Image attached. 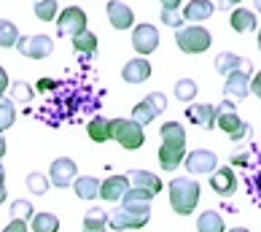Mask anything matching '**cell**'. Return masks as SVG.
Segmentation results:
<instances>
[{"instance_id": "obj_29", "label": "cell", "mask_w": 261, "mask_h": 232, "mask_svg": "<svg viewBox=\"0 0 261 232\" xmlns=\"http://www.w3.org/2000/svg\"><path fill=\"white\" fill-rule=\"evenodd\" d=\"M30 224H33V232H60V219H57L54 214H35L30 219Z\"/></svg>"}, {"instance_id": "obj_8", "label": "cell", "mask_w": 261, "mask_h": 232, "mask_svg": "<svg viewBox=\"0 0 261 232\" xmlns=\"http://www.w3.org/2000/svg\"><path fill=\"white\" fill-rule=\"evenodd\" d=\"M86 30V14L79 6L62 8V14L57 16V33L60 35H79Z\"/></svg>"}, {"instance_id": "obj_47", "label": "cell", "mask_w": 261, "mask_h": 232, "mask_svg": "<svg viewBox=\"0 0 261 232\" xmlns=\"http://www.w3.org/2000/svg\"><path fill=\"white\" fill-rule=\"evenodd\" d=\"M253 8H256V11H261V0H253Z\"/></svg>"}, {"instance_id": "obj_46", "label": "cell", "mask_w": 261, "mask_h": 232, "mask_svg": "<svg viewBox=\"0 0 261 232\" xmlns=\"http://www.w3.org/2000/svg\"><path fill=\"white\" fill-rule=\"evenodd\" d=\"M226 232H250V229H245V227H231V229H226Z\"/></svg>"}, {"instance_id": "obj_18", "label": "cell", "mask_w": 261, "mask_h": 232, "mask_svg": "<svg viewBox=\"0 0 261 232\" xmlns=\"http://www.w3.org/2000/svg\"><path fill=\"white\" fill-rule=\"evenodd\" d=\"M124 176L129 178V187H135V189H146V192H151V195H159V192L164 189V181L156 176V173H148V170H129V173H124Z\"/></svg>"}, {"instance_id": "obj_25", "label": "cell", "mask_w": 261, "mask_h": 232, "mask_svg": "<svg viewBox=\"0 0 261 232\" xmlns=\"http://www.w3.org/2000/svg\"><path fill=\"white\" fill-rule=\"evenodd\" d=\"M231 30L237 33H248V30H256V14L250 8H231Z\"/></svg>"}, {"instance_id": "obj_32", "label": "cell", "mask_w": 261, "mask_h": 232, "mask_svg": "<svg viewBox=\"0 0 261 232\" xmlns=\"http://www.w3.org/2000/svg\"><path fill=\"white\" fill-rule=\"evenodd\" d=\"M24 183H27V189H30L33 195H46L49 187H51V178H46L43 173H30Z\"/></svg>"}, {"instance_id": "obj_5", "label": "cell", "mask_w": 261, "mask_h": 232, "mask_svg": "<svg viewBox=\"0 0 261 232\" xmlns=\"http://www.w3.org/2000/svg\"><path fill=\"white\" fill-rule=\"evenodd\" d=\"M113 141H119V146L124 149H140L146 143V135H143V124H138L135 119H113Z\"/></svg>"}, {"instance_id": "obj_44", "label": "cell", "mask_w": 261, "mask_h": 232, "mask_svg": "<svg viewBox=\"0 0 261 232\" xmlns=\"http://www.w3.org/2000/svg\"><path fill=\"white\" fill-rule=\"evenodd\" d=\"M162 8H178L180 6V0H159Z\"/></svg>"}, {"instance_id": "obj_1", "label": "cell", "mask_w": 261, "mask_h": 232, "mask_svg": "<svg viewBox=\"0 0 261 232\" xmlns=\"http://www.w3.org/2000/svg\"><path fill=\"white\" fill-rule=\"evenodd\" d=\"M162 149H159V165L162 170L172 173L183 159H186V130L180 122H167L162 124Z\"/></svg>"}, {"instance_id": "obj_14", "label": "cell", "mask_w": 261, "mask_h": 232, "mask_svg": "<svg viewBox=\"0 0 261 232\" xmlns=\"http://www.w3.org/2000/svg\"><path fill=\"white\" fill-rule=\"evenodd\" d=\"M210 187L216 195L221 197H231L237 192V178H234V170L231 168H216L210 173Z\"/></svg>"}, {"instance_id": "obj_16", "label": "cell", "mask_w": 261, "mask_h": 232, "mask_svg": "<svg viewBox=\"0 0 261 232\" xmlns=\"http://www.w3.org/2000/svg\"><path fill=\"white\" fill-rule=\"evenodd\" d=\"M105 11H108V19L116 30H129L132 22H135V14L127 3H121V0H108V6H105Z\"/></svg>"}, {"instance_id": "obj_12", "label": "cell", "mask_w": 261, "mask_h": 232, "mask_svg": "<svg viewBox=\"0 0 261 232\" xmlns=\"http://www.w3.org/2000/svg\"><path fill=\"white\" fill-rule=\"evenodd\" d=\"M216 71L221 76H231V73H253V62L248 60V57H237L231 52H221L216 57Z\"/></svg>"}, {"instance_id": "obj_24", "label": "cell", "mask_w": 261, "mask_h": 232, "mask_svg": "<svg viewBox=\"0 0 261 232\" xmlns=\"http://www.w3.org/2000/svg\"><path fill=\"white\" fill-rule=\"evenodd\" d=\"M86 132L94 143H105L113 138V119H105V116H94V119L86 124Z\"/></svg>"}, {"instance_id": "obj_9", "label": "cell", "mask_w": 261, "mask_h": 232, "mask_svg": "<svg viewBox=\"0 0 261 232\" xmlns=\"http://www.w3.org/2000/svg\"><path fill=\"white\" fill-rule=\"evenodd\" d=\"M183 165H186L191 176H205V173H213L218 168V157L210 149H194L191 154H186Z\"/></svg>"}, {"instance_id": "obj_35", "label": "cell", "mask_w": 261, "mask_h": 232, "mask_svg": "<svg viewBox=\"0 0 261 232\" xmlns=\"http://www.w3.org/2000/svg\"><path fill=\"white\" fill-rule=\"evenodd\" d=\"M35 214H33V202H27V200H16L11 202V219H27L30 221Z\"/></svg>"}, {"instance_id": "obj_40", "label": "cell", "mask_w": 261, "mask_h": 232, "mask_svg": "<svg viewBox=\"0 0 261 232\" xmlns=\"http://www.w3.org/2000/svg\"><path fill=\"white\" fill-rule=\"evenodd\" d=\"M213 3H216L218 11H224V8H234V6H240L243 0H213Z\"/></svg>"}, {"instance_id": "obj_10", "label": "cell", "mask_w": 261, "mask_h": 232, "mask_svg": "<svg viewBox=\"0 0 261 232\" xmlns=\"http://www.w3.org/2000/svg\"><path fill=\"white\" fill-rule=\"evenodd\" d=\"M153 197H156V195H151V192H146V189L129 187V192L121 197V208H127L129 214H135V216L151 219V202H153Z\"/></svg>"}, {"instance_id": "obj_45", "label": "cell", "mask_w": 261, "mask_h": 232, "mask_svg": "<svg viewBox=\"0 0 261 232\" xmlns=\"http://www.w3.org/2000/svg\"><path fill=\"white\" fill-rule=\"evenodd\" d=\"M6 157V138H0V159Z\"/></svg>"}, {"instance_id": "obj_39", "label": "cell", "mask_w": 261, "mask_h": 232, "mask_svg": "<svg viewBox=\"0 0 261 232\" xmlns=\"http://www.w3.org/2000/svg\"><path fill=\"white\" fill-rule=\"evenodd\" d=\"M250 95H256L261 100V73H256L253 79H250Z\"/></svg>"}, {"instance_id": "obj_41", "label": "cell", "mask_w": 261, "mask_h": 232, "mask_svg": "<svg viewBox=\"0 0 261 232\" xmlns=\"http://www.w3.org/2000/svg\"><path fill=\"white\" fill-rule=\"evenodd\" d=\"M6 89H8V73L3 71V67H0V100H3Z\"/></svg>"}, {"instance_id": "obj_31", "label": "cell", "mask_w": 261, "mask_h": 232, "mask_svg": "<svg viewBox=\"0 0 261 232\" xmlns=\"http://www.w3.org/2000/svg\"><path fill=\"white\" fill-rule=\"evenodd\" d=\"M197 95H199L197 81H191V79H178V81H175V98H178L180 103H191Z\"/></svg>"}, {"instance_id": "obj_48", "label": "cell", "mask_w": 261, "mask_h": 232, "mask_svg": "<svg viewBox=\"0 0 261 232\" xmlns=\"http://www.w3.org/2000/svg\"><path fill=\"white\" fill-rule=\"evenodd\" d=\"M258 49H261V30H258Z\"/></svg>"}, {"instance_id": "obj_28", "label": "cell", "mask_w": 261, "mask_h": 232, "mask_svg": "<svg viewBox=\"0 0 261 232\" xmlns=\"http://www.w3.org/2000/svg\"><path fill=\"white\" fill-rule=\"evenodd\" d=\"M108 229V214L102 208H92L84 216V232H105Z\"/></svg>"}, {"instance_id": "obj_20", "label": "cell", "mask_w": 261, "mask_h": 232, "mask_svg": "<svg viewBox=\"0 0 261 232\" xmlns=\"http://www.w3.org/2000/svg\"><path fill=\"white\" fill-rule=\"evenodd\" d=\"M146 224H148L146 216H135V214H129L127 208H119V211H113V214L108 216V227L119 229V232H124V229H140Z\"/></svg>"}, {"instance_id": "obj_3", "label": "cell", "mask_w": 261, "mask_h": 232, "mask_svg": "<svg viewBox=\"0 0 261 232\" xmlns=\"http://www.w3.org/2000/svg\"><path fill=\"white\" fill-rule=\"evenodd\" d=\"M216 127L224 130L229 135V141H243V138L250 135V124L240 119V113L234 111V103H231V100L218 103V108H216Z\"/></svg>"}, {"instance_id": "obj_38", "label": "cell", "mask_w": 261, "mask_h": 232, "mask_svg": "<svg viewBox=\"0 0 261 232\" xmlns=\"http://www.w3.org/2000/svg\"><path fill=\"white\" fill-rule=\"evenodd\" d=\"M3 232H27V219H11V224Z\"/></svg>"}, {"instance_id": "obj_15", "label": "cell", "mask_w": 261, "mask_h": 232, "mask_svg": "<svg viewBox=\"0 0 261 232\" xmlns=\"http://www.w3.org/2000/svg\"><path fill=\"white\" fill-rule=\"evenodd\" d=\"M224 95H226V100H231V103L245 100L250 95V76L248 73H231V76H226Z\"/></svg>"}, {"instance_id": "obj_6", "label": "cell", "mask_w": 261, "mask_h": 232, "mask_svg": "<svg viewBox=\"0 0 261 232\" xmlns=\"http://www.w3.org/2000/svg\"><path fill=\"white\" fill-rule=\"evenodd\" d=\"M164 108H167V98H164L162 92H148L146 98L132 108V119L146 127V124H151L156 116L164 113Z\"/></svg>"}, {"instance_id": "obj_27", "label": "cell", "mask_w": 261, "mask_h": 232, "mask_svg": "<svg viewBox=\"0 0 261 232\" xmlns=\"http://www.w3.org/2000/svg\"><path fill=\"white\" fill-rule=\"evenodd\" d=\"M73 49L79 54H84V57H94L97 54V35L89 33V30L73 35Z\"/></svg>"}, {"instance_id": "obj_2", "label": "cell", "mask_w": 261, "mask_h": 232, "mask_svg": "<svg viewBox=\"0 0 261 232\" xmlns=\"http://www.w3.org/2000/svg\"><path fill=\"white\" fill-rule=\"evenodd\" d=\"M170 205L178 216H189L194 214L197 202H199V183L194 178H186V176H178L170 181Z\"/></svg>"}, {"instance_id": "obj_17", "label": "cell", "mask_w": 261, "mask_h": 232, "mask_svg": "<svg viewBox=\"0 0 261 232\" xmlns=\"http://www.w3.org/2000/svg\"><path fill=\"white\" fill-rule=\"evenodd\" d=\"M129 192V178L127 176H111L100 183V197L105 202H121V197Z\"/></svg>"}, {"instance_id": "obj_33", "label": "cell", "mask_w": 261, "mask_h": 232, "mask_svg": "<svg viewBox=\"0 0 261 232\" xmlns=\"http://www.w3.org/2000/svg\"><path fill=\"white\" fill-rule=\"evenodd\" d=\"M35 16L41 19V22H51L57 19V0H35Z\"/></svg>"}, {"instance_id": "obj_43", "label": "cell", "mask_w": 261, "mask_h": 232, "mask_svg": "<svg viewBox=\"0 0 261 232\" xmlns=\"http://www.w3.org/2000/svg\"><path fill=\"white\" fill-rule=\"evenodd\" d=\"M54 86H57V81H51V79H41V81H38V89H41V92H49V89H54Z\"/></svg>"}, {"instance_id": "obj_7", "label": "cell", "mask_w": 261, "mask_h": 232, "mask_svg": "<svg viewBox=\"0 0 261 232\" xmlns=\"http://www.w3.org/2000/svg\"><path fill=\"white\" fill-rule=\"evenodd\" d=\"M16 49L22 57H30V60H46L54 52V41L49 35H24L19 38Z\"/></svg>"}, {"instance_id": "obj_4", "label": "cell", "mask_w": 261, "mask_h": 232, "mask_svg": "<svg viewBox=\"0 0 261 232\" xmlns=\"http://www.w3.org/2000/svg\"><path fill=\"white\" fill-rule=\"evenodd\" d=\"M175 43H178V49L183 54H202V52L210 49L213 38H210V33L205 30V27L191 25V27H180V30H175Z\"/></svg>"}, {"instance_id": "obj_19", "label": "cell", "mask_w": 261, "mask_h": 232, "mask_svg": "<svg viewBox=\"0 0 261 232\" xmlns=\"http://www.w3.org/2000/svg\"><path fill=\"white\" fill-rule=\"evenodd\" d=\"M186 116L191 124H197L202 130H216V105L210 103H199V105H189Z\"/></svg>"}, {"instance_id": "obj_23", "label": "cell", "mask_w": 261, "mask_h": 232, "mask_svg": "<svg viewBox=\"0 0 261 232\" xmlns=\"http://www.w3.org/2000/svg\"><path fill=\"white\" fill-rule=\"evenodd\" d=\"M100 178L94 176H79L73 181V189H75V197L84 200V202H92L94 197H100Z\"/></svg>"}, {"instance_id": "obj_26", "label": "cell", "mask_w": 261, "mask_h": 232, "mask_svg": "<svg viewBox=\"0 0 261 232\" xmlns=\"http://www.w3.org/2000/svg\"><path fill=\"white\" fill-rule=\"evenodd\" d=\"M197 232H226L224 216L218 211H202L197 219Z\"/></svg>"}, {"instance_id": "obj_34", "label": "cell", "mask_w": 261, "mask_h": 232, "mask_svg": "<svg viewBox=\"0 0 261 232\" xmlns=\"http://www.w3.org/2000/svg\"><path fill=\"white\" fill-rule=\"evenodd\" d=\"M16 122V108L11 100H0V132H6L8 127H14Z\"/></svg>"}, {"instance_id": "obj_36", "label": "cell", "mask_w": 261, "mask_h": 232, "mask_svg": "<svg viewBox=\"0 0 261 232\" xmlns=\"http://www.w3.org/2000/svg\"><path fill=\"white\" fill-rule=\"evenodd\" d=\"M162 22L172 27V30H180L183 27V14H178V8H162Z\"/></svg>"}, {"instance_id": "obj_42", "label": "cell", "mask_w": 261, "mask_h": 232, "mask_svg": "<svg viewBox=\"0 0 261 232\" xmlns=\"http://www.w3.org/2000/svg\"><path fill=\"white\" fill-rule=\"evenodd\" d=\"M0 202H6V170L0 165Z\"/></svg>"}, {"instance_id": "obj_37", "label": "cell", "mask_w": 261, "mask_h": 232, "mask_svg": "<svg viewBox=\"0 0 261 232\" xmlns=\"http://www.w3.org/2000/svg\"><path fill=\"white\" fill-rule=\"evenodd\" d=\"M11 95H14L16 103H30V100H33V89H30V86H27L24 81L11 84Z\"/></svg>"}, {"instance_id": "obj_13", "label": "cell", "mask_w": 261, "mask_h": 232, "mask_svg": "<svg viewBox=\"0 0 261 232\" xmlns=\"http://www.w3.org/2000/svg\"><path fill=\"white\" fill-rule=\"evenodd\" d=\"M132 46H135V52H140V54H151L159 46V30L148 22L138 25L132 30Z\"/></svg>"}, {"instance_id": "obj_30", "label": "cell", "mask_w": 261, "mask_h": 232, "mask_svg": "<svg viewBox=\"0 0 261 232\" xmlns=\"http://www.w3.org/2000/svg\"><path fill=\"white\" fill-rule=\"evenodd\" d=\"M19 30H16V25L14 22H8V19H0V46L3 49H11V46L19 43Z\"/></svg>"}, {"instance_id": "obj_11", "label": "cell", "mask_w": 261, "mask_h": 232, "mask_svg": "<svg viewBox=\"0 0 261 232\" xmlns=\"http://www.w3.org/2000/svg\"><path fill=\"white\" fill-rule=\"evenodd\" d=\"M49 178H51V187L57 189H67L70 183L79 178V168L70 157H60L51 162V170H49Z\"/></svg>"}, {"instance_id": "obj_22", "label": "cell", "mask_w": 261, "mask_h": 232, "mask_svg": "<svg viewBox=\"0 0 261 232\" xmlns=\"http://www.w3.org/2000/svg\"><path fill=\"white\" fill-rule=\"evenodd\" d=\"M213 14H216V3L213 0H189V6L183 8V19H189V22H205V19H210Z\"/></svg>"}, {"instance_id": "obj_21", "label": "cell", "mask_w": 261, "mask_h": 232, "mask_svg": "<svg viewBox=\"0 0 261 232\" xmlns=\"http://www.w3.org/2000/svg\"><path fill=\"white\" fill-rule=\"evenodd\" d=\"M121 79L127 84H143L151 79V62L138 57V60H129L127 65L121 67Z\"/></svg>"}]
</instances>
